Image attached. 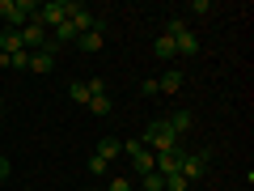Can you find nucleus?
<instances>
[{"mask_svg": "<svg viewBox=\"0 0 254 191\" xmlns=\"http://www.w3.org/2000/svg\"><path fill=\"white\" fill-rule=\"evenodd\" d=\"M123 153L131 157V166H136V174H148L153 170V153H148L140 140H123Z\"/></svg>", "mask_w": 254, "mask_h": 191, "instance_id": "nucleus-4", "label": "nucleus"}, {"mask_svg": "<svg viewBox=\"0 0 254 191\" xmlns=\"http://www.w3.org/2000/svg\"><path fill=\"white\" fill-rule=\"evenodd\" d=\"M93 153H98L102 162L110 166V162H115L119 153H123V140H115V136H102V140H98V149H93Z\"/></svg>", "mask_w": 254, "mask_h": 191, "instance_id": "nucleus-9", "label": "nucleus"}, {"mask_svg": "<svg viewBox=\"0 0 254 191\" xmlns=\"http://www.w3.org/2000/svg\"><path fill=\"white\" fill-rule=\"evenodd\" d=\"M187 13H190V17H208V13H212V0H190Z\"/></svg>", "mask_w": 254, "mask_h": 191, "instance_id": "nucleus-19", "label": "nucleus"}, {"mask_svg": "<svg viewBox=\"0 0 254 191\" xmlns=\"http://www.w3.org/2000/svg\"><path fill=\"white\" fill-rule=\"evenodd\" d=\"M102 43H106V30H85L81 38H76V47H81V51H102Z\"/></svg>", "mask_w": 254, "mask_h": 191, "instance_id": "nucleus-10", "label": "nucleus"}, {"mask_svg": "<svg viewBox=\"0 0 254 191\" xmlns=\"http://www.w3.org/2000/svg\"><path fill=\"white\" fill-rule=\"evenodd\" d=\"M85 166H89V174H93V179H106V174H110V166L102 162L98 153H93V157H89V162H85Z\"/></svg>", "mask_w": 254, "mask_h": 191, "instance_id": "nucleus-17", "label": "nucleus"}, {"mask_svg": "<svg viewBox=\"0 0 254 191\" xmlns=\"http://www.w3.org/2000/svg\"><path fill=\"white\" fill-rule=\"evenodd\" d=\"M85 90H89V98H98V94H106V81L93 77V81H85Z\"/></svg>", "mask_w": 254, "mask_h": 191, "instance_id": "nucleus-23", "label": "nucleus"}, {"mask_svg": "<svg viewBox=\"0 0 254 191\" xmlns=\"http://www.w3.org/2000/svg\"><path fill=\"white\" fill-rule=\"evenodd\" d=\"M208 162H212V149H199V153H182L178 174H182L187 183H199V179H203V170H208Z\"/></svg>", "mask_w": 254, "mask_h": 191, "instance_id": "nucleus-3", "label": "nucleus"}, {"mask_svg": "<svg viewBox=\"0 0 254 191\" xmlns=\"http://www.w3.org/2000/svg\"><path fill=\"white\" fill-rule=\"evenodd\" d=\"M68 98H72L76 106H89V90H85V81H72V85H68Z\"/></svg>", "mask_w": 254, "mask_h": 191, "instance_id": "nucleus-15", "label": "nucleus"}, {"mask_svg": "<svg viewBox=\"0 0 254 191\" xmlns=\"http://www.w3.org/2000/svg\"><path fill=\"white\" fill-rule=\"evenodd\" d=\"M153 55H157V60H174V55H178L174 38H170V34H157V43H153Z\"/></svg>", "mask_w": 254, "mask_h": 191, "instance_id": "nucleus-13", "label": "nucleus"}, {"mask_svg": "<svg viewBox=\"0 0 254 191\" xmlns=\"http://www.w3.org/2000/svg\"><path fill=\"white\" fill-rule=\"evenodd\" d=\"M89 110H93V115H106V110H110V94H98V98H89Z\"/></svg>", "mask_w": 254, "mask_h": 191, "instance_id": "nucleus-20", "label": "nucleus"}, {"mask_svg": "<svg viewBox=\"0 0 254 191\" xmlns=\"http://www.w3.org/2000/svg\"><path fill=\"white\" fill-rule=\"evenodd\" d=\"M26 191H30V187H26Z\"/></svg>", "mask_w": 254, "mask_h": 191, "instance_id": "nucleus-28", "label": "nucleus"}, {"mask_svg": "<svg viewBox=\"0 0 254 191\" xmlns=\"http://www.w3.org/2000/svg\"><path fill=\"white\" fill-rule=\"evenodd\" d=\"M0 17L9 21V30H21V26H26V17L17 13V0H0Z\"/></svg>", "mask_w": 254, "mask_h": 191, "instance_id": "nucleus-11", "label": "nucleus"}, {"mask_svg": "<svg viewBox=\"0 0 254 191\" xmlns=\"http://www.w3.org/2000/svg\"><path fill=\"white\" fill-rule=\"evenodd\" d=\"M72 4H76V0H47V4H38V9H34V17H30V21L43 26V30H55L60 21L72 17Z\"/></svg>", "mask_w": 254, "mask_h": 191, "instance_id": "nucleus-2", "label": "nucleus"}, {"mask_svg": "<svg viewBox=\"0 0 254 191\" xmlns=\"http://www.w3.org/2000/svg\"><path fill=\"white\" fill-rule=\"evenodd\" d=\"M165 123H170V132H174V136H187V132H190V123H195V119H190V110H178V115H170V119H165Z\"/></svg>", "mask_w": 254, "mask_h": 191, "instance_id": "nucleus-12", "label": "nucleus"}, {"mask_svg": "<svg viewBox=\"0 0 254 191\" xmlns=\"http://www.w3.org/2000/svg\"><path fill=\"white\" fill-rule=\"evenodd\" d=\"M0 47H4V55H13V51H26V47H21V34H17V30H9V26L0 30Z\"/></svg>", "mask_w": 254, "mask_h": 191, "instance_id": "nucleus-14", "label": "nucleus"}, {"mask_svg": "<svg viewBox=\"0 0 254 191\" xmlns=\"http://www.w3.org/2000/svg\"><path fill=\"white\" fill-rule=\"evenodd\" d=\"M9 68H17V73H30V51H13V55H9Z\"/></svg>", "mask_w": 254, "mask_h": 191, "instance_id": "nucleus-16", "label": "nucleus"}, {"mask_svg": "<svg viewBox=\"0 0 254 191\" xmlns=\"http://www.w3.org/2000/svg\"><path fill=\"white\" fill-rule=\"evenodd\" d=\"M174 47H178V55H195V51H199V34L187 26L182 34H174Z\"/></svg>", "mask_w": 254, "mask_h": 191, "instance_id": "nucleus-8", "label": "nucleus"}, {"mask_svg": "<svg viewBox=\"0 0 254 191\" xmlns=\"http://www.w3.org/2000/svg\"><path fill=\"white\" fill-rule=\"evenodd\" d=\"M182 85H187V77H182L178 68H170V73H161V77H157V94H178Z\"/></svg>", "mask_w": 254, "mask_h": 191, "instance_id": "nucleus-7", "label": "nucleus"}, {"mask_svg": "<svg viewBox=\"0 0 254 191\" xmlns=\"http://www.w3.org/2000/svg\"><path fill=\"white\" fill-rule=\"evenodd\" d=\"M30 73L51 77V73H55V55H51V51H30Z\"/></svg>", "mask_w": 254, "mask_h": 191, "instance_id": "nucleus-6", "label": "nucleus"}, {"mask_svg": "<svg viewBox=\"0 0 254 191\" xmlns=\"http://www.w3.org/2000/svg\"><path fill=\"white\" fill-rule=\"evenodd\" d=\"M140 145H144L148 153H170V149H178V136L170 132V123H165V119H153V123L144 127Z\"/></svg>", "mask_w": 254, "mask_h": 191, "instance_id": "nucleus-1", "label": "nucleus"}, {"mask_svg": "<svg viewBox=\"0 0 254 191\" xmlns=\"http://www.w3.org/2000/svg\"><path fill=\"white\" fill-rule=\"evenodd\" d=\"M140 179H144V191H165V179L157 170H148V174H140Z\"/></svg>", "mask_w": 254, "mask_h": 191, "instance_id": "nucleus-18", "label": "nucleus"}, {"mask_svg": "<svg viewBox=\"0 0 254 191\" xmlns=\"http://www.w3.org/2000/svg\"><path fill=\"white\" fill-rule=\"evenodd\" d=\"M9 174H13V162H9V157H0V183L9 179Z\"/></svg>", "mask_w": 254, "mask_h": 191, "instance_id": "nucleus-25", "label": "nucleus"}, {"mask_svg": "<svg viewBox=\"0 0 254 191\" xmlns=\"http://www.w3.org/2000/svg\"><path fill=\"white\" fill-rule=\"evenodd\" d=\"M0 115H4V98H0Z\"/></svg>", "mask_w": 254, "mask_h": 191, "instance_id": "nucleus-26", "label": "nucleus"}, {"mask_svg": "<svg viewBox=\"0 0 254 191\" xmlns=\"http://www.w3.org/2000/svg\"><path fill=\"white\" fill-rule=\"evenodd\" d=\"M106 191H131V179H110Z\"/></svg>", "mask_w": 254, "mask_h": 191, "instance_id": "nucleus-24", "label": "nucleus"}, {"mask_svg": "<svg viewBox=\"0 0 254 191\" xmlns=\"http://www.w3.org/2000/svg\"><path fill=\"white\" fill-rule=\"evenodd\" d=\"M182 30H187V17H170V21H165V30H161V34H182Z\"/></svg>", "mask_w": 254, "mask_h": 191, "instance_id": "nucleus-21", "label": "nucleus"}, {"mask_svg": "<svg viewBox=\"0 0 254 191\" xmlns=\"http://www.w3.org/2000/svg\"><path fill=\"white\" fill-rule=\"evenodd\" d=\"M187 187H190V183L182 179V174H170V179H165V191H187Z\"/></svg>", "mask_w": 254, "mask_h": 191, "instance_id": "nucleus-22", "label": "nucleus"}, {"mask_svg": "<svg viewBox=\"0 0 254 191\" xmlns=\"http://www.w3.org/2000/svg\"><path fill=\"white\" fill-rule=\"evenodd\" d=\"M93 191H102V187H93Z\"/></svg>", "mask_w": 254, "mask_h": 191, "instance_id": "nucleus-27", "label": "nucleus"}, {"mask_svg": "<svg viewBox=\"0 0 254 191\" xmlns=\"http://www.w3.org/2000/svg\"><path fill=\"white\" fill-rule=\"evenodd\" d=\"M17 34H21V47H26V51H43V47H47V30L34 26V21H26Z\"/></svg>", "mask_w": 254, "mask_h": 191, "instance_id": "nucleus-5", "label": "nucleus"}]
</instances>
